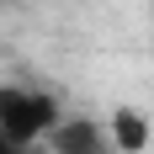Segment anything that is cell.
I'll list each match as a JSON object with an SVG mask.
<instances>
[{
  "label": "cell",
  "instance_id": "2",
  "mask_svg": "<svg viewBox=\"0 0 154 154\" xmlns=\"http://www.w3.org/2000/svg\"><path fill=\"white\" fill-rule=\"evenodd\" d=\"M48 154H117L106 138V122L101 117H85V112H64L59 122L43 133Z\"/></svg>",
  "mask_w": 154,
  "mask_h": 154
},
{
  "label": "cell",
  "instance_id": "4",
  "mask_svg": "<svg viewBox=\"0 0 154 154\" xmlns=\"http://www.w3.org/2000/svg\"><path fill=\"white\" fill-rule=\"evenodd\" d=\"M0 154H27V149H16V143L5 138V128H0Z\"/></svg>",
  "mask_w": 154,
  "mask_h": 154
},
{
  "label": "cell",
  "instance_id": "3",
  "mask_svg": "<svg viewBox=\"0 0 154 154\" xmlns=\"http://www.w3.org/2000/svg\"><path fill=\"white\" fill-rule=\"evenodd\" d=\"M106 138H112L117 154H143L154 143V128H149V117H143L138 106H117L106 117Z\"/></svg>",
  "mask_w": 154,
  "mask_h": 154
},
{
  "label": "cell",
  "instance_id": "1",
  "mask_svg": "<svg viewBox=\"0 0 154 154\" xmlns=\"http://www.w3.org/2000/svg\"><path fill=\"white\" fill-rule=\"evenodd\" d=\"M64 117L59 96L53 91H27V85H0V128H5V138L16 149H37L43 133Z\"/></svg>",
  "mask_w": 154,
  "mask_h": 154
}]
</instances>
